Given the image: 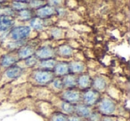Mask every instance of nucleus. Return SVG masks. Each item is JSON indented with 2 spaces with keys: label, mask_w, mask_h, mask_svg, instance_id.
<instances>
[{
  "label": "nucleus",
  "mask_w": 130,
  "mask_h": 121,
  "mask_svg": "<svg viewBox=\"0 0 130 121\" xmlns=\"http://www.w3.org/2000/svg\"><path fill=\"white\" fill-rule=\"evenodd\" d=\"M54 78L55 76L52 71H45L42 69L33 70L29 75L31 83L40 87H48Z\"/></svg>",
  "instance_id": "1"
},
{
  "label": "nucleus",
  "mask_w": 130,
  "mask_h": 121,
  "mask_svg": "<svg viewBox=\"0 0 130 121\" xmlns=\"http://www.w3.org/2000/svg\"><path fill=\"white\" fill-rule=\"evenodd\" d=\"M117 110V102L109 95H103L97 103V111L102 116H113Z\"/></svg>",
  "instance_id": "2"
},
{
  "label": "nucleus",
  "mask_w": 130,
  "mask_h": 121,
  "mask_svg": "<svg viewBox=\"0 0 130 121\" xmlns=\"http://www.w3.org/2000/svg\"><path fill=\"white\" fill-rule=\"evenodd\" d=\"M32 29L29 25L14 26L8 33L10 41L13 42H25L26 39L30 37Z\"/></svg>",
  "instance_id": "3"
},
{
  "label": "nucleus",
  "mask_w": 130,
  "mask_h": 121,
  "mask_svg": "<svg viewBox=\"0 0 130 121\" xmlns=\"http://www.w3.org/2000/svg\"><path fill=\"white\" fill-rule=\"evenodd\" d=\"M24 72V69L21 67L19 64L13 65L10 68L5 70L4 73L2 75V81L4 83H8V82L16 80L17 78H21Z\"/></svg>",
  "instance_id": "4"
},
{
  "label": "nucleus",
  "mask_w": 130,
  "mask_h": 121,
  "mask_svg": "<svg viewBox=\"0 0 130 121\" xmlns=\"http://www.w3.org/2000/svg\"><path fill=\"white\" fill-rule=\"evenodd\" d=\"M100 99H101V94L93 88H89L81 92V102L87 106H95L97 105Z\"/></svg>",
  "instance_id": "5"
},
{
  "label": "nucleus",
  "mask_w": 130,
  "mask_h": 121,
  "mask_svg": "<svg viewBox=\"0 0 130 121\" xmlns=\"http://www.w3.org/2000/svg\"><path fill=\"white\" fill-rule=\"evenodd\" d=\"M61 100L71 104L77 105L81 102V91L78 89H64L61 93Z\"/></svg>",
  "instance_id": "6"
},
{
  "label": "nucleus",
  "mask_w": 130,
  "mask_h": 121,
  "mask_svg": "<svg viewBox=\"0 0 130 121\" xmlns=\"http://www.w3.org/2000/svg\"><path fill=\"white\" fill-rule=\"evenodd\" d=\"M34 56L38 60V61H42V60H47V59H54L55 58V49L52 46L49 45H44L39 48L36 49Z\"/></svg>",
  "instance_id": "7"
},
{
  "label": "nucleus",
  "mask_w": 130,
  "mask_h": 121,
  "mask_svg": "<svg viewBox=\"0 0 130 121\" xmlns=\"http://www.w3.org/2000/svg\"><path fill=\"white\" fill-rule=\"evenodd\" d=\"M91 88L97 91L100 94L104 93L109 88V79L105 76L97 75V76L92 78V87H91Z\"/></svg>",
  "instance_id": "8"
},
{
  "label": "nucleus",
  "mask_w": 130,
  "mask_h": 121,
  "mask_svg": "<svg viewBox=\"0 0 130 121\" xmlns=\"http://www.w3.org/2000/svg\"><path fill=\"white\" fill-rule=\"evenodd\" d=\"M19 61L20 60L18 59L16 53L10 52L8 54H6L1 56V58H0V65L4 69H7V68H10L13 65H16Z\"/></svg>",
  "instance_id": "9"
},
{
  "label": "nucleus",
  "mask_w": 130,
  "mask_h": 121,
  "mask_svg": "<svg viewBox=\"0 0 130 121\" xmlns=\"http://www.w3.org/2000/svg\"><path fill=\"white\" fill-rule=\"evenodd\" d=\"M92 87V78L87 73H83L77 77V88L79 91H85Z\"/></svg>",
  "instance_id": "10"
},
{
  "label": "nucleus",
  "mask_w": 130,
  "mask_h": 121,
  "mask_svg": "<svg viewBox=\"0 0 130 121\" xmlns=\"http://www.w3.org/2000/svg\"><path fill=\"white\" fill-rule=\"evenodd\" d=\"M35 15L36 17L42 19V20H48L52 16L55 15V8L53 6H49V5H45L42 7H40L39 9L35 11Z\"/></svg>",
  "instance_id": "11"
},
{
  "label": "nucleus",
  "mask_w": 130,
  "mask_h": 121,
  "mask_svg": "<svg viewBox=\"0 0 130 121\" xmlns=\"http://www.w3.org/2000/svg\"><path fill=\"white\" fill-rule=\"evenodd\" d=\"M15 20L12 16L0 14V33H6L12 29L14 25Z\"/></svg>",
  "instance_id": "12"
},
{
  "label": "nucleus",
  "mask_w": 130,
  "mask_h": 121,
  "mask_svg": "<svg viewBox=\"0 0 130 121\" xmlns=\"http://www.w3.org/2000/svg\"><path fill=\"white\" fill-rule=\"evenodd\" d=\"M93 111H94L93 110V107L87 106V105L84 104L82 102L75 105L74 114L82 119H87L90 117V115L92 114Z\"/></svg>",
  "instance_id": "13"
},
{
  "label": "nucleus",
  "mask_w": 130,
  "mask_h": 121,
  "mask_svg": "<svg viewBox=\"0 0 130 121\" xmlns=\"http://www.w3.org/2000/svg\"><path fill=\"white\" fill-rule=\"evenodd\" d=\"M35 52H36V48L35 46L30 45H23L21 48H19L17 50L16 54L17 56H18L19 60H26L28 58L31 57L35 54Z\"/></svg>",
  "instance_id": "14"
},
{
  "label": "nucleus",
  "mask_w": 130,
  "mask_h": 121,
  "mask_svg": "<svg viewBox=\"0 0 130 121\" xmlns=\"http://www.w3.org/2000/svg\"><path fill=\"white\" fill-rule=\"evenodd\" d=\"M86 64L81 61H72L69 62V71L71 74L78 76L86 72Z\"/></svg>",
  "instance_id": "15"
},
{
  "label": "nucleus",
  "mask_w": 130,
  "mask_h": 121,
  "mask_svg": "<svg viewBox=\"0 0 130 121\" xmlns=\"http://www.w3.org/2000/svg\"><path fill=\"white\" fill-rule=\"evenodd\" d=\"M53 72H54V76L57 78H62L65 75L69 74V62H57L53 70Z\"/></svg>",
  "instance_id": "16"
},
{
  "label": "nucleus",
  "mask_w": 130,
  "mask_h": 121,
  "mask_svg": "<svg viewBox=\"0 0 130 121\" xmlns=\"http://www.w3.org/2000/svg\"><path fill=\"white\" fill-rule=\"evenodd\" d=\"M55 54L56 55H59L63 58H70L71 56L74 55V50H73L72 46L70 45L64 44V45H61L55 49Z\"/></svg>",
  "instance_id": "17"
},
{
  "label": "nucleus",
  "mask_w": 130,
  "mask_h": 121,
  "mask_svg": "<svg viewBox=\"0 0 130 121\" xmlns=\"http://www.w3.org/2000/svg\"><path fill=\"white\" fill-rule=\"evenodd\" d=\"M77 77L76 75L69 74L65 75L64 77L61 78L63 83V87L64 89H74L77 88Z\"/></svg>",
  "instance_id": "18"
},
{
  "label": "nucleus",
  "mask_w": 130,
  "mask_h": 121,
  "mask_svg": "<svg viewBox=\"0 0 130 121\" xmlns=\"http://www.w3.org/2000/svg\"><path fill=\"white\" fill-rule=\"evenodd\" d=\"M29 27L31 29H34L36 31H42L46 26L45 20L38 18V17L34 16L30 21H29Z\"/></svg>",
  "instance_id": "19"
},
{
  "label": "nucleus",
  "mask_w": 130,
  "mask_h": 121,
  "mask_svg": "<svg viewBox=\"0 0 130 121\" xmlns=\"http://www.w3.org/2000/svg\"><path fill=\"white\" fill-rule=\"evenodd\" d=\"M48 87H50V91L52 93H61L64 90L62 79H61V78H57V77H55L52 80V82Z\"/></svg>",
  "instance_id": "20"
},
{
  "label": "nucleus",
  "mask_w": 130,
  "mask_h": 121,
  "mask_svg": "<svg viewBox=\"0 0 130 121\" xmlns=\"http://www.w3.org/2000/svg\"><path fill=\"white\" fill-rule=\"evenodd\" d=\"M16 16L22 22H28V21L29 22L35 16V12L31 10L30 8H27V9L17 12Z\"/></svg>",
  "instance_id": "21"
},
{
  "label": "nucleus",
  "mask_w": 130,
  "mask_h": 121,
  "mask_svg": "<svg viewBox=\"0 0 130 121\" xmlns=\"http://www.w3.org/2000/svg\"><path fill=\"white\" fill-rule=\"evenodd\" d=\"M56 61L55 58L54 59H47V60H42V61H38V69H42V70H45V71H52L54 70V66H55Z\"/></svg>",
  "instance_id": "22"
},
{
  "label": "nucleus",
  "mask_w": 130,
  "mask_h": 121,
  "mask_svg": "<svg viewBox=\"0 0 130 121\" xmlns=\"http://www.w3.org/2000/svg\"><path fill=\"white\" fill-rule=\"evenodd\" d=\"M59 108L61 113L65 114L66 116H71L74 114L75 105L71 104L69 102H66V101H63L62 100H61V103L59 104Z\"/></svg>",
  "instance_id": "23"
},
{
  "label": "nucleus",
  "mask_w": 130,
  "mask_h": 121,
  "mask_svg": "<svg viewBox=\"0 0 130 121\" xmlns=\"http://www.w3.org/2000/svg\"><path fill=\"white\" fill-rule=\"evenodd\" d=\"M50 35L54 39H61L65 37L64 30L61 27H54L50 29Z\"/></svg>",
  "instance_id": "24"
},
{
  "label": "nucleus",
  "mask_w": 130,
  "mask_h": 121,
  "mask_svg": "<svg viewBox=\"0 0 130 121\" xmlns=\"http://www.w3.org/2000/svg\"><path fill=\"white\" fill-rule=\"evenodd\" d=\"M29 8L28 1H13L12 2V9L13 11H22V10L27 9Z\"/></svg>",
  "instance_id": "25"
},
{
  "label": "nucleus",
  "mask_w": 130,
  "mask_h": 121,
  "mask_svg": "<svg viewBox=\"0 0 130 121\" xmlns=\"http://www.w3.org/2000/svg\"><path fill=\"white\" fill-rule=\"evenodd\" d=\"M68 116L61 113V111H54L50 116V121H67Z\"/></svg>",
  "instance_id": "26"
},
{
  "label": "nucleus",
  "mask_w": 130,
  "mask_h": 121,
  "mask_svg": "<svg viewBox=\"0 0 130 121\" xmlns=\"http://www.w3.org/2000/svg\"><path fill=\"white\" fill-rule=\"evenodd\" d=\"M38 60L33 55L31 57L28 58V59L24 60V66L26 68H28V69H32L36 65H38Z\"/></svg>",
  "instance_id": "27"
},
{
  "label": "nucleus",
  "mask_w": 130,
  "mask_h": 121,
  "mask_svg": "<svg viewBox=\"0 0 130 121\" xmlns=\"http://www.w3.org/2000/svg\"><path fill=\"white\" fill-rule=\"evenodd\" d=\"M28 5H29V8L31 10H38L43 6L46 5L45 1H41V0H38V1H28Z\"/></svg>",
  "instance_id": "28"
},
{
  "label": "nucleus",
  "mask_w": 130,
  "mask_h": 121,
  "mask_svg": "<svg viewBox=\"0 0 130 121\" xmlns=\"http://www.w3.org/2000/svg\"><path fill=\"white\" fill-rule=\"evenodd\" d=\"M102 118V115L99 112L96 110V111H93L92 114L90 115V117H88L89 121H100Z\"/></svg>",
  "instance_id": "29"
},
{
  "label": "nucleus",
  "mask_w": 130,
  "mask_h": 121,
  "mask_svg": "<svg viewBox=\"0 0 130 121\" xmlns=\"http://www.w3.org/2000/svg\"><path fill=\"white\" fill-rule=\"evenodd\" d=\"M100 121H117V118L113 116H102Z\"/></svg>",
  "instance_id": "30"
},
{
  "label": "nucleus",
  "mask_w": 130,
  "mask_h": 121,
  "mask_svg": "<svg viewBox=\"0 0 130 121\" xmlns=\"http://www.w3.org/2000/svg\"><path fill=\"white\" fill-rule=\"evenodd\" d=\"M83 119L80 118L79 117H78L77 115L73 114V115L68 116V120L67 121H82Z\"/></svg>",
  "instance_id": "31"
},
{
  "label": "nucleus",
  "mask_w": 130,
  "mask_h": 121,
  "mask_svg": "<svg viewBox=\"0 0 130 121\" xmlns=\"http://www.w3.org/2000/svg\"><path fill=\"white\" fill-rule=\"evenodd\" d=\"M82 121H89V120H88V119H83Z\"/></svg>",
  "instance_id": "32"
}]
</instances>
